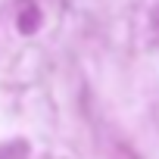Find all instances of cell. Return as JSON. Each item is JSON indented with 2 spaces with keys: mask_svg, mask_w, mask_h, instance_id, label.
<instances>
[{
  "mask_svg": "<svg viewBox=\"0 0 159 159\" xmlns=\"http://www.w3.org/2000/svg\"><path fill=\"white\" fill-rule=\"evenodd\" d=\"M153 25H156V31H159V7H153Z\"/></svg>",
  "mask_w": 159,
  "mask_h": 159,
  "instance_id": "cell-2",
  "label": "cell"
},
{
  "mask_svg": "<svg viewBox=\"0 0 159 159\" xmlns=\"http://www.w3.org/2000/svg\"><path fill=\"white\" fill-rule=\"evenodd\" d=\"M19 25H22V28H25V31H31V28H34V25H38V10H28V16H25V19H22V22H19Z\"/></svg>",
  "mask_w": 159,
  "mask_h": 159,
  "instance_id": "cell-1",
  "label": "cell"
}]
</instances>
